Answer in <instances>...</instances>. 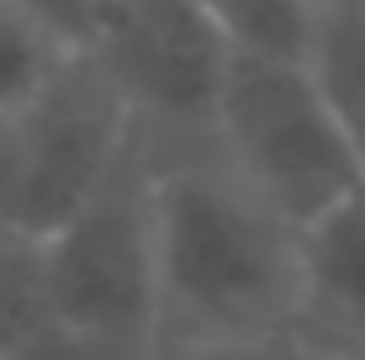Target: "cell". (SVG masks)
<instances>
[{
	"instance_id": "6da1fadb",
	"label": "cell",
	"mask_w": 365,
	"mask_h": 360,
	"mask_svg": "<svg viewBox=\"0 0 365 360\" xmlns=\"http://www.w3.org/2000/svg\"><path fill=\"white\" fill-rule=\"evenodd\" d=\"M154 228L159 318H180L201 339L270 334L307 302L302 233L233 170L154 175Z\"/></svg>"
},
{
	"instance_id": "7a4b0ae2",
	"label": "cell",
	"mask_w": 365,
	"mask_h": 360,
	"mask_svg": "<svg viewBox=\"0 0 365 360\" xmlns=\"http://www.w3.org/2000/svg\"><path fill=\"white\" fill-rule=\"evenodd\" d=\"M212 122L233 175L302 233L365 185V159L302 58L233 53Z\"/></svg>"
},
{
	"instance_id": "3957f363",
	"label": "cell",
	"mask_w": 365,
	"mask_h": 360,
	"mask_svg": "<svg viewBox=\"0 0 365 360\" xmlns=\"http://www.w3.org/2000/svg\"><path fill=\"white\" fill-rule=\"evenodd\" d=\"M43 265L53 318L128 355L159 324V228H154V170L128 154L74 212L43 233Z\"/></svg>"
},
{
	"instance_id": "277c9868",
	"label": "cell",
	"mask_w": 365,
	"mask_h": 360,
	"mask_svg": "<svg viewBox=\"0 0 365 360\" xmlns=\"http://www.w3.org/2000/svg\"><path fill=\"white\" fill-rule=\"evenodd\" d=\"M21 143V233L43 239L85 196L106 180V170L133 143V96L111 64L85 48L69 53L58 74L16 111Z\"/></svg>"
},
{
	"instance_id": "5b68a950",
	"label": "cell",
	"mask_w": 365,
	"mask_h": 360,
	"mask_svg": "<svg viewBox=\"0 0 365 360\" xmlns=\"http://www.w3.org/2000/svg\"><path fill=\"white\" fill-rule=\"evenodd\" d=\"M96 53L111 64L133 106L212 117L233 48L196 0H111Z\"/></svg>"
},
{
	"instance_id": "8992f818",
	"label": "cell",
	"mask_w": 365,
	"mask_h": 360,
	"mask_svg": "<svg viewBox=\"0 0 365 360\" xmlns=\"http://www.w3.org/2000/svg\"><path fill=\"white\" fill-rule=\"evenodd\" d=\"M302 287L312 307L365 339V185L302 228Z\"/></svg>"
},
{
	"instance_id": "52a82bcc",
	"label": "cell",
	"mask_w": 365,
	"mask_h": 360,
	"mask_svg": "<svg viewBox=\"0 0 365 360\" xmlns=\"http://www.w3.org/2000/svg\"><path fill=\"white\" fill-rule=\"evenodd\" d=\"M302 64L365 159V0H318L312 6V37Z\"/></svg>"
},
{
	"instance_id": "ba28073f",
	"label": "cell",
	"mask_w": 365,
	"mask_h": 360,
	"mask_svg": "<svg viewBox=\"0 0 365 360\" xmlns=\"http://www.w3.org/2000/svg\"><path fill=\"white\" fill-rule=\"evenodd\" d=\"M53 318L43 244L27 233H0V360H16Z\"/></svg>"
},
{
	"instance_id": "9c48e42d",
	"label": "cell",
	"mask_w": 365,
	"mask_h": 360,
	"mask_svg": "<svg viewBox=\"0 0 365 360\" xmlns=\"http://www.w3.org/2000/svg\"><path fill=\"white\" fill-rule=\"evenodd\" d=\"M196 6L228 37L233 53L302 58L307 37H312V6L318 0H196Z\"/></svg>"
},
{
	"instance_id": "30bf717a",
	"label": "cell",
	"mask_w": 365,
	"mask_h": 360,
	"mask_svg": "<svg viewBox=\"0 0 365 360\" xmlns=\"http://www.w3.org/2000/svg\"><path fill=\"white\" fill-rule=\"evenodd\" d=\"M69 53L74 48H64L37 16H27L16 0H0V117L27 111L32 96L53 80Z\"/></svg>"
},
{
	"instance_id": "8fae6325",
	"label": "cell",
	"mask_w": 365,
	"mask_h": 360,
	"mask_svg": "<svg viewBox=\"0 0 365 360\" xmlns=\"http://www.w3.org/2000/svg\"><path fill=\"white\" fill-rule=\"evenodd\" d=\"M27 16H37L64 48H96L111 21V0H16Z\"/></svg>"
},
{
	"instance_id": "7c38bea8",
	"label": "cell",
	"mask_w": 365,
	"mask_h": 360,
	"mask_svg": "<svg viewBox=\"0 0 365 360\" xmlns=\"http://www.w3.org/2000/svg\"><path fill=\"white\" fill-rule=\"evenodd\" d=\"M196 360H349V355L286 344V339H275V334H249V339H217V344H207Z\"/></svg>"
},
{
	"instance_id": "4fadbf2b",
	"label": "cell",
	"mask_w": 365,
	"mask_h": 360,
	"mask_svg": "<svg viewBox=\"0 0 365 360\" xmlns=\"http://www.w3.org/2000/svg\"><path fill=\"white\" fill-rule=\"evenodd\" d=\"M16 360H122V350H111V344H101V339H91V334H80V329L48 324Z\"/></svg>"
},
{
	"instance_id": "5bb4252c",
	"label": "cell",
	"mask_w": 365,
	"mask_h": 360,
	"mask_svg": "<svg viewBox=\"0 0 365 360\" xmlns=\"http://www.w3.org/2000/svg\"><path fill=\"white\" fill-rule=\"evenodd\" d=\"M0 233H21V143H16V117H0Z\"/></svg>"
}]
</instances>
